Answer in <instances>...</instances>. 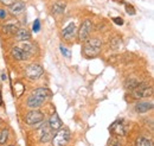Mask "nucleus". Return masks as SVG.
Segmentation results:
<instances>
[{"instance_id": "obj_13", "label": "nucleus", "mask_w": 154, "mask_h": 146, "mask_svg": "<svg viewBox=\"0 0 154 146\" xmlns=\"http://www.w3.org/2000/svg\"><path fill=\"white\" fill-rule=\"evenodd\" d=\"M48 125L50 126V128H51L52 131H57V129H59V128L62 127L63 122L60 121V119L58 118L57 114L55 113V114H52V115H51V118H50V120H49Z\"/></svg>"}, {"instance_id": "obj_1", "label": "nucleus", "mask_w": 154, "mask_h": 146, "mask_svg": "<svg viewBox=\"0 0 154 146\" xmlns=\"http://www.w3.org/2000/svg\"><path fill=\"white\" fill-rule=\"evenodd\" d=\"M102 42L98 38H88L84 42L83 46V55L85 57H95L101 52Z\"/></svg>"}, {"instance_id": "obj_12", "label": "nucleus", "mask_w": 154, "mask_h": 146, "mask_svg": "<svg viewBox=\"0 0 154 146\" xmlns=\"http://www.w3.org/2000/svg\"><path fill=\"white\" fill-rule=\"evenodd\" d=\"M11 54H12V57H13V58H16V59H18V61H25V59H27L29 56H30L27 52H25L21 48H18V46H14V48L12 49Z\"/></svg>"}, {"instance_id": "obj_6", "label": "nucleus", "mask_w": 154, "mask_h": 146, "mask_svg": "<svg viewBox=\"0 0 154 146\" xmlns=\"http://www.w3.org/2000/svg\"><path fill=\"white\" fill-rule=\"evenodd\" d=\"M43 73H44V70H43V68L39 64H31L25 70L26 76L30 80H37V78H39L43 75Z\"/></svg>"}, {"instance_id": "obj_3", "label": "nucleus", "mask_w": 154, "mask_h": 146, "mask_svg": "<svg viewBox=\"0 0 154 146\" xmlns=\"http://www.w3.org/2000/svg\"><path fill=\"white\" fill-rule=\"evenodd\" d=\"M153 94L152 87H148L146 84H137L134 89H132V95L136 99H143V97H149Z\"/></svg>"}, {"instance_id": "obj_22", "label": "nucleus", "mask_w": 154, "mask_h": 146, "mask_svg": "<svg viewBox=\"0 0 154 146\" xmlns=\"http://www.w3.org/2000/svg\"><path fill=\"white\" fill-rule=\"evenodd\" d=\"M139 84V82L136 81V80H133V78H131V80H128L127 82H126V88H129V89H134L135 87Z\"/></svg>"}, {"instance_id": "obj_19", "label": "nucleus", "mask_w": 154, "mask_h": 146, "mask_svg": "<svg viewBox=\"0 0 154 146\" xmlns=\"http://www.w3.org/2000/svg\"><path fill=\"white\" fill-rule=\"evenodd\" d=\"M136 146H152V143L149 139H147L145 137H140L136 140Z\"/></svg>"}, {"instance_id": "obj_9", "label": "nucleus", "mask_w": 154, "mask_h": 146, "mask_svg": "<svg viewBox=\"0 0 154 146\" xmlns=\"http://www.w3.org/2000/svg\"><path fill=\"white\" fill-rule=\"evenodd\" d=\"M62 35H63V38H64L65 40L72 39V38L75 37V35H76V25H75L74 23H70V24L63 30Z\"/></svg>"}, {"instance_id": "obj_11", "label": "nucleus", "mask_w": 154, "mask_h": 146, "mask_svg": "<svg viewBox=\"0 0 154 146\" xmlns=\"http://www.w3.org/2000/svg\"><path fill=\"white\" fill-rule=\"evenodd\" d=\"M110 132L113 133V134H115V135H121V137H123L125 134H126V127L123 126V124H121L120 121H116L114 122L110 127Z\"/></svg>"}, {"instance_id": "obj_27", "label": "nucleus", "mask_w": 154, "mask_h": 146, "mask_svg": "<svg viewBox=\"0 0 154 146\" xmlns=\"http://www.w3.org/2000/svg\"><path fill=\"white\" fill-rule=\"evenodd\" d=\"M110 146H121V144L119 143V140L115 139V138H113V139H110Z\"/></svg>"}, {"instance_id": "obj_4", "label": "nucleus", "mask_w": 154, "mask_h": 146, "mask_svg": "<svg viewBox=\"0 0 154 146\" xmlns=\"http://www.w3.org/2000/svg\"><path fill=\"white\" fill-rule=\"evenodd\" d=\"M44 120V113H42L40 110H32L31 112H29L25 116V121L27 125H37L40 124L42 121Z\"/></svg>"}, {"instance_id": "obj_26", "label": "nucleus", "mask_w": 154, "mask_h": 146, "mask_svg": "<svg viewBox=\"0 0 154 146\" xmlns=\"http://www.w3.org/2000/svg\"><path fill=\"white\" fill-rule=\"evenodd\" d=\"M17 0H0V2L2 5H6V6H11L13 2H16Z\"/></svg>"}, {"instance_id": "obj_20", "label": "nucleus", "mask_w": 154, "mask_h": 146, "mask_svg": "<svg viewBox=\"0 0 154 146\" xmlns=\"http://www.w3.org/2000/svg\"><path fill=\"white\" fill-rule=\"evenodd\" d=\"M8 139V129L4 128L0 133V145H4Z\"/></svg>"}, {"instance_id": "obj_25", "label": "nucleus", "mask_w": 154, "mask_h": 146, "mask_svg": "<svg viewBox=\"0 0 154 146\" xmlns=\"http://www.w3.org/2000/svg\"><path fill=\"white\" fill-rule=\"evenodd\" d=\"M126 11H127V13L128 14H135V11H134V7L132 6V5H126Z\"/></svg>"}, {"instance_id": "obj_29", "label": "nucleus", "mask_w": 154, "mask_h": 146, "mask_svg": "<svg viewBox=\"0 0 154 146\" xmlns=\"http://www.w3.org/2000/svg\"><path fill=\"white\" fill-rule=\"evenodd\" d=\"M0 18L1 19L6 18V12H5L4 10H0Z\"/></svg>"}, {"instance_id": "obj_15", "label": "nucleus", "mask_w": 154, "mask_h": 146, "mask_svg": "<svg viewBox=\"0 0 154 146\" xmlns=\"http://www.w3.org/2000/svg\"><path fill=\"white\" fill-rule=\"evenodd\" d=\"M14 35H16V39L19 42H25V40H29L31 38V33L27 29H20L19 27Z\"/></svg>"}, {"instance_id": "obj_28", "label": "nucleus", "mask_w": 154, "mask_h": 146, "mask_svg": "<svg viewBox=\"0 0 154 146\" xmlns=\"http://www.w3.org/2000/svg\"><path fill=\"white\" fill-rule=\"evenodd\" d=\"M113 20H114V23H115V24H117V25H122V24H123V20H122V18H119V17H117V18H114Z\"/></svg>"}, {"instance_id": "obj_31", "label": "nucleus", "mask_w": 154, "mask_h": 146, "mask_svg": "<svg viewBox=\"0 0 154 146\" xmlns=\"http://www.w3.org/2000/svg\"><path fill=\"white\" fill-rule=\"evenodd\" d=\"M0 122H1V120H0Z\"/></svg>"}, {"instance_id": "obj_5", "label": "nucleus", "mask_w": 154, "mask_h": 146, "mask_svg": "<svg viewBox=\"0 0 154 146\" xmlns=\"http://www.w3.org/2000/svg\"><path fill=\"white\" fill-rule=\"evenodd\" d=\"M91 27H93V24H91V21L89 19H85L81 24V27L78 30V39H79V42H85L89 38Z\"/></svg>"}, {"instance_id": "obj_18", "label": "nucleus", "mask_w": 154, "mask_h": 146, "mask_svg": "<svg viewBox=\"0 0 154 146\" xmlns=\"http://www.w3.org/2000/svg\"><path fill=\"white\" fill-rule=\"evenodd\" d=\"M64 10H65V2H63V1H57V2H55L54 6H52V12H54L55 14H60V13H63Z\"/></svg>"}, {"instance_id": "obj_17", "label": "nucleus", "mask_w": 154, "mask_h": 146, "mask_svg": "<svg viewBox=\"0 0 154 146\" xmlns=\"http://www.w3.org/2000/svg\"><path fill=\"white\" fill-rule=\"evenodd\" d=\"M32 94H33V95H38V96L45 99V100H48V99L51 96V91L49 90L48 88H37L36 90H33Z\"/></svg>"}, {"instance_id": "obj_16", "label": "nucleus", "mask_w": 154, "mask_h": 146, "mask_svg": "<svg viewBox=\"0 0 154 146\" xmlns=\"http://www.w3.org/2000/svg\"><path fill=\"white\" fill-rule=\"evenodd\" d=\"M152 108H153L152 102H139V103L135 105V112L136 113H147Z\"/></svg>"}, {"instance_id": "obj_30", "label": "nucleus", "mask_w": 154, "mask_h": 146, "mask_svg": "<svg viewBox=\"0 0 154 146\" xmlns=\"http://www.w3.org/2000/svg\"><path fill=\"white\" fill-rule=\"evenodd\" d=\"M6 78H7V77H6V75H5V74H2V80H6Z\"/></svg>"}, {"instance_id": "obj_32", "label": "nucleus", "mask_w": 154, "mask_h": 146, "mask_svg": "<svg viewBox=\"0 0 154 146\" xmlns=\"http://www.w3.org/2000/svg\"><path fill=\"white\" fill-rule=\"evenodd\" d=\"M11 146H12V145H11Z\"/></svg>"}, {"instance_id": "obj_23", "label": "nucleus", "mask_w": 154, "mask_h": 146, "mask_svg": "<svg viewBox=\"0 0 154 146\" xmlns=\"http://www.w3.org/2000/svg\"><path fill=\"white\" fill-rule=\"evenodd\" d=\"M59 49H60V52L63 54L64 57H68V58H69V57H71V52H70L69 50H66V48H64L63 45H60V46H59Z\"/></svg>"}, {"instance_id": "obj_8", "label": "nucleus", "mask_w": 154, "mask_h": 146, "mask_svg": "<svg viewBox=\"0 0 154 146\" xmlns=\"http://www.w3.org/2000/svg\"><path fill=\"white\" fill-rule=\"evenodd\" d=\"M52 137H54L52 129L50 128V126H49L48 124L44 122V126H42V128H40V141L46 143V141L51 140Z\"/></svg>"}, {"instance_id": "obj_10", "label": "nucleus", "mask_w": 154, "mask_h": 146, "mask_svg": "<svg viewBox=\"0 0 154 146\" xmlns=\"http://www.w3.org/2000/svg\"><path fill=\"white\" fill-rule=\"evenodd\" d=\"M2 29H4V32H6V33H10V35L16 33V32L18 31V29H19V21H18V20L7 21V23L4 25Z\"/></svg>"}, {"instance_id": "obj_2", "label": "nucleus", "mask_w": 154, "mask_h": 146, "mask_svg": "<svg viewBox=\"0 0 154 146\" xmlns=\"http://www.w3.org/2000/svg\"><path fill=\"white\" fill-rule=\"evenodd\" d=\"M52 145L54 146H65L70 140V131L68 128H59L58 132L52 137Z\"/></svg>"}, {"instance_id": "obj_24", "label": "nucleus", "mask_w": 154, "mask_h": 146, "mask_svg": "<svg viewBox=\"0 0 154 146\" xmlns=\"http://www.w3.org/2000/svg\"><path fill=\"white\" fill-rule=\"evenodd\" d=\"M32 29H33L35 32H38L39 30H40V21H39V19H36V20H35V23H33V25H32Z\"/></svg>"}, {"instance_id": "obj_21", "label": "nucleus", "mask_w": 154, "mask_h": 146, "mask_svg": "<svg viewBox=\"0 0 154 146\" xmlns=\"http://www.w3.org/2000/svg\"><path fill=\"white\" fill-rule=\"evenodd\" d=\"M21 49H23L25 52H27L29 55H31V54L35 52V48H33V45H32V44H29V43H24L23 46H21Z\"/></svg>"}, {"instance_id": "obj_14", "label": "nucleus", "mask_w": 154, "mask_h": 146, "mask_svg": "<svg viewBox=\"0 0 154 146\" xmlns=\"http://www.w3.org/2000/svg\"><path fill=\"white\" fill-rule=\"evenodd\" d=\"M10 10H11V13H12V14L18 16V14L24 12V10H25V4H24L23 1H16V2H13V4L10 6Z\"/></svg>"}, {"instance_id": "obj_7", "label": "nucleus", "mask_w": 154, "mask_h": 146, "mask_svg": "<svg viewBox=\"0 0 154 146\" xmlns=\"http://www.w3.org/2000/svg\"><path fill=\"white\" fill-rule=\"evenodd\" d=\"M46 100L45 99H43V97H40L38 95H31L29 99H27V106L30 107V108H32V110H37L39 108L40 106H43V103L45 102Z\"/></svg>"}]
</instances>
